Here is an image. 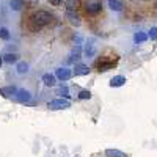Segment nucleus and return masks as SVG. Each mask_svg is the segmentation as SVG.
I'll list each match as a JSON object with an SVG mask.
<instances>
[{"instance_id":"nucleus-8","label":"nucleus","mask_w":157,"mask_h":157,"mask_svg":"<svg viewBox=\"0 0 157 157\" xmlns=\"http://www.w3.org/2000/svg\"><path fill=\"white\" fill-rule=\"evenodd\" d=\"M124 83H126V77H123V75H116V77H113L112 80H110V86H112V88L123 86Z\"/></svg>"},{"instance_id":"nucleus-16","label":"nucleus","mask_w":157,"mask_h":157,"mask_svg":"<svg viewBox=\"0 0 157 157\" xmlns=\"http://www.w3.org/2000/svg\"><path fill=\"white\" fill-rule=\"evenodd\" d=\"M10 5H11V10H14V11H21L24 6L22 0H10Z\"/></svg>"},{"instance_id":"nucleus-9","label":"nucleus","mask_w":157,"mask_h":157,"mask_svg":"<svg viewBox=\"0 0 157 157\" xmlns=\"http://www.w3.org/2000/svg\"><path fill=\"white\" fill-rule=\"evenodd\" d=\"M43 82L46 86H54L57 83V77L54 74H44L43 75Z\"/></svg>"},{"instance_id":"nucleus-23","label":"nucleus","mask_w":157,"mask_h":157,"mask_svg":"<svg viewBox=\"0 0 157 157\" xmlns=\"http://www.w3.org/2000/svg\"><path fill=\"white\" fill-rule=\"evenodd\" d=\"M90 98H91V93H90V91H86V90H83V91H80V93H78V99H82V101L90 99Z\"/></svg>"},{"instance_id":"nucleus-14","label":"nucleus","mask_w":157,"mask_h":157,"mask_svg":"<svg viewBox=\"0 0 157 157\" xmlns=\"http://www.w3.org/2000/svg\"><path fill=\"white\" fill-rule=\"evenodd\" d=\"M105 155H107V157H129L127 154L118 151V149H107V151H105Z\"/></svg>"},{"instance_id":"nucleus-7","label":"nucleus","mask_w":157,"mask_h":157,"mask_svg":"<svg viewBox=\"0 0 157 157\" xmlns=\"http://www.w3.org/2000/svg\"><path fill=\"white\" fill-rule=\"evenodd\" d=\"M85 54H86V57H93L96 54L94 39H88V41H86V44H85Z\"/></svg>"},{"instance_id":"nucleus-11","label":"nucleus","mask_w":157,"mask_h":157,"mask_svg":"<svg viewBox=\"0 0 157 157\" xmlns=\"http://www.w3.org/2000/svg\"><path fill=\"white\" fill-rule=\"evenodd\" d=\"M109 6L112 11H123V2L121 0H109Z\"/></svg>"},{"instance_id":"nucleus-21","label":"nucleus","mask_w":157,"mask_h":157,"mask_svg":"<svg viewBox=\"0 0 157 157\" xmlns=\"http://www.w3.org/2000/svg\"><path fill=\"white\" fill-rule=\"evenodd\" d=\"M57 94L68 98V96H69V88H68V86H60V88H58V91H57Z\"/></svg>"},{"instance_id":"nucleus-10","label":"nucleus","mask_w":157,"mask_h":157,"mask_svg":"<svg viewBox=\"0 0 157 157\" xmlns=\"http://www.w3.org/2000/svg\"><path fill=\"white\" fill-rule=\"evenodd\" d=\"M74 74L75 75H86V74H90V68L85 66V64H77L74 68Z\"/></svg>"},{"instance_id":"nucleus-3","label":"nucleus","mask_w":157,"mask_h":157,"mask_svg":"<svg viewBox=\"0 0 157 157\" xmlns=\"http://www.w3.org/2000/svg\"><path fill=\"white\" fill-rule=\"evenodd\" d=\"M101 10H102V3L99 2V0H88L86 5H85V11L88 13V14H91V16L101 13Z\"/></svg>"},{"instance_id":"nucleus-2","label":"nucleus","mask_w":157,"mask_h":157,"mask_svg":"<svg viewBox=\"0 0 157 157\" xmlns=\"http://www.w3.org/2000/svg\"><path fill=\"white\" fill-rule=\"evenodd\" d=\"M69 101L68 99H54V101H50L49 104H47V107L50 109V110H64V109H69Z\"/></svg>"},{"instance_id":"nucleus-18","label":"nucleus","mask_w":157,"mask_h":157,"mask_svg":"<svg viewBox=\"0 0 157 157\" xmlns=\"http://www.w3.org/2000/svg\"><path fill=\"white\" fill-rule=\"evenodd\" d=\"M134 39H135V43H145L148 39V35L143 33V32H138V33L134 35Z\"/></svg>"},{"instance_id":"nucleus-20","label":"nucleus","mask_w":157,"mask_h":157,"mask_svg":"<svg viewBox=\"0 0 157 157\" xmlns=\"http://www.w3.org/2000/svg\"><path fill=\"white\" fill-rule=\"evenodd\" d=\"M16 69H17L19 74H25V72L29 71V64L24 63V61H22V63H17V68H16Z\"/></svg>"},{"instance_id":"nucleus-4","label":"nucleus","mask_w":157,"mask_h":157,"mask_svg":"<svg viewBox=\"0 0 157 157\" xmlns=\"http://www.w3.org/2000/svg\"><path fill=\"white\" fill-rule=\"evenodd\" d=\"M66 19H68L69 24L75 25V27H78V25L82 24V17H80V14L77 13V10H68V11H66Z\"/></svg>"},{"instance_id":"nucleus-24","label":"nucleus","mask_w":157,"mask_h":157,"mask_svg":"<svg viewBox=\"0 0 157 157\" xmlns=\"http://www.w3.org/2000/svg\"><path fill=\"white\" fill-rule=\"evenodd\" d=\"M22 3L27 6H36L39 3V0H22Z\"/></svg>"},{"instance_id":"nucleus-19","label":"nucleus","mask_w":157,"mask_h":157,"mask_svg":"<svg viewBox=\"0 0 157 157\" xmlns=\"http://www.w3.org/2000/svg\"><path fill=\"white\" fill-rule=\"evenodd\" d=\"M17 60H19V55L17 54H6L3 57V61H6V63H16Z\"/></svg>"},{"instance_id":"nucleus-12","label":"nucleus","mask_w":157,"mask_h":157,"mask_svg":"<svg viewBox=\"0 0 157 157\" xmlns=\"http://www.w3.org/2000/svg\"><path fill=\"white\" fill-rule=\"evenodd\" d=\"M64 6H66V10H78L80 0H64Z\"/></svg>"},{"instance_id":"nucleus-1","label":"nucleus","mask_w":157,"mask_h":157,"mask_svg":"<svg viewBox=\"0 0 157 157\" xmlns=\"http://www.w3.org/2000/svg\"><path fill=\"white\" fill-rule=\"evenodd\" d=\"M52 14L47 11H36L33 13V14L30 16V22H29V27L32 32H39L43 27H46V25H49L52 22Z\"/></svg>"},{"instance_id":"nucleus-6","label":"nucleus","mask_w":157,"mask_h":157,"mask_svg":"<svg viewBox=\"0 0 157 157\" xmlns=\"http://www.w3.org/2000/svg\"><path fill=\"white\" fill-rule=\"evenodd\" d=\"M16 99L19 102H29L32 99V94L27 90H16Z\"/></svg>"},{"instance_id":"nucleus-26","label":"nucleus","mask_w":157,"mask_h":157,"mask_svg":"<svg viewBox=\"0 0 157 157\" xmlns=\"http://www.w3.org/2000/svg\"><path fill=\"white\" fill-rule=\"evenodd\" d=\"M49 2H50L52 5H57V6H58V5H63V0H49Z\"/></svg>"},{"instance_id":"nucleus-13","label":"nucleus","mask_w":157,"mask_h":157,"mask_svg":"<svg viewBox=\"0 0 157 157\" xmlns=\"http://www.w3.org/2000/svg\"><path fill=\"white\" fill-rule=\"evenodd\" d=\"M78 58H80V47L75 46V47L72 49V52H71V55H69L68 61H69V63H74V61L78 60Z\"/></svg>"},{"instance_id":"nucleus-15","label":"nucleus","mask_w":157,"mask_h":157,"mask_svg":"<svg viewBox=\"0 0 157 157\" xmlns=\"http://www.w3.org/2000/svg\"><path fill=\"white\" fill-rule=\"evenodd\" d=\"M113 66H115L113 61H102V63H99V71L101 72H105V71L112 69Z\"/></svg>"},{"instance_id":"nucleus-25","label":"nucleus","mask_w":157,"mask_h":157,"mask_svg":"<svg viewBox=\"0 0 157 157\" xmlns=\"http://www.w3.org/2000/svg\"><path fill=\"white\" fill-rule=\"evenodd\" d=\"M148 38H151V39H157V27H152V29L149 30Z\"/></svg>"},{"instance_id":"nucleus-22","label":"nucleus","mask_w":157,"mask_h":157,"mask_svg":"<svg viewBox=\"0 0 157 157\" xmlns=\"http://www.w3.org/2000/svg\"><path fill=\"white\" fill-rule=\"evenodd\" d=\"M0 38L5 39V41H8V39H10V32H8V29L0 27Z\"/></svg>"},{"instance_id":"nucleus-17","label":"nucleus","mask_w":157,"mask_h":157,"mask_svg":"<svg viewBox=\"0 0 157 157\" xmlns=\"http://www.w3.org/2000/svg\"><path fill=\"white\" fill-rule=\"evenodd\" d=\"M0 94H3V96H11V94H16V88H13V86H5V88H0Z\"/></svg>"},{"instance_id":"nucleus-27","label":"nucleus","mask_w":157,"mask_h":157,"mask_svg":"<svg viewBox=\"0 0 157 157\" xmlns=\"http://www.w3.org/2000/svg\"><path fill=\"white\" fill-rule=\"evenodd\" d=\"M145 2H148V0H145Z\"/></svg>"},{"instance_id":"nucleus-5","label":"nucleus","mask_w":157,"mask_h":157,"mask_svg":"<svg viewBox=\"0 0 157 157\" xmlns=\"http://www.w3.org/2000/svg\"><path fill=\"white\" fill-rule=\"evenodd\" d=\"M71 75H72V71L68 68H58L55 72V77L60 78V80H68V78H71Z\"/></svg>"},{"instance_id":"nucleus-28","label":"nucleus","mask_w":157,"mask_h":157,"mask_svg":"<svg viewBox=\"0 0 157 157\" xmlns=\"http://www.w3.org/2000/svg\"><path fill=\"white\" fill-rule=\"evenodd\" d=\"M155 5H157V3H155Z\"/></svg>"}]
</instances>
